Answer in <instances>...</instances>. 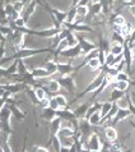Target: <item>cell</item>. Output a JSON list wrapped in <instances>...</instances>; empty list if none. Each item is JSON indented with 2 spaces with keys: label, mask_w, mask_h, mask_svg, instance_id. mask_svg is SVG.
Masks as SVG:
<instances>
[{
  "label": "cell",
  "mask_w": 135,
  "mask_h": 152,
  "mask_svg": "<svg viewBox=\"0 0 135 152\" xmlns=\"http://www.w3.org/2000/svg\"><path fill=\"white\" fill-rule=\"evenodd\" d=\"M55 99H56L57 104L60 105V109H65L66 107L68 101H66V97L64 95H57V96H55Z\"/></svg>",
  "instance_id": "cell-25"
},
{
  "label": "cell",
  "mask_w": 135,
  "mask_h": 152,
  "mask_svg": "<svg viewBox=\"0 0 135 152\" xmlns=\"http://www.w3.org/2000/svg\"><path fill=\"white\" fill-rule=\"evenodd\" d=\"M115 81H128L129 82V74L126 73L125 70L119 72V73L115 75Z\"/></svg>",
  "instance_id": "cell-26"
},
{
  "label": "cell",
  "mask_w": 135,
  "mask_h": 152,
  "mask_svg": "<svg viewBox=\"0 0 135 152\" xmlns=\"http://www.w3.org/2000/svg\"><path fill=\"white\" fill-rule=\"evenodd\" d=\"M130 99H131V101H133L134 105H135V95H131V97H130Z\"/></svg>",
  "instance_id": "cell-48"
},
{
  "label": "cell",
  "mask_w": 135,
  "mask_h": 152,
  "mask_svg": "<svg viewBox=\"0 0 135 152\" xmlns=\"http://www.w3.org/2000/svg\"><path fill=\"white\" fill-rule=\"evenodd\" d=\"M129 115H131V113H130L129 109L119 107V110H117V114L115 115V118L112 119V123H113V124H116L117 121H121V120L126 119V118H128Z\"/></svg>",
  "instance_id": "cell-4"
},
{
  "label": "cell",
  "mask_w": 135,
  "mask_h": 152,
  "mask_svg": "<svg viewBox=\"0 0 135 152\" xmlns=\"http://www.w3.org/2000/svg\"><path fill=\"white\" fill-rule=\"evenodd\" d=\"M129 12H130V14H131L133 17H135V4H133V5L129 7Z\"/></svg>",
  "instance_id": "cell-43"
},
{
  "label": "cell",
  "mask_w": 135,
  "mask_h": 152,
  "mask_svg": "<svg viewBox=\"0 0 135 152\" xmlns=\"http://www.w3.org/2000/svg\"><path fill=\"white\" fill-rule=\"evenodd\" d=\"M50 107L51 109H54V110H60V105L57 104V101H56V99H50Z\"/></svg>",
  "instance_id": "cell-36"
},
{
  "label": "cell",
  "mask_w": 135,
  "mask_h": 152,
  "mask_svg": "<svg viewBox=\"0 0 135 152\" xmlns=\"http://www.w3.org/2000/svg\"><path fill=\"white\" fill-rule=\"evenodd\" d=\"M126 23V19L124 15H116L115 18H113V24H116V26H124Z\"/></svg>",
  "instance_id": "cell-28"
},
{
  "label": "cell",
  "mask_w": 135,
  "mask_h": 152,
  "mask_svg": "<svg viewBox=\"0 0 135 152\" xmlns=\"http://www.w3.org/2000/svg\"><path fill=\"white\" fill-rule=\"evenodd\" d=\"M71 70H73V66L69 63H57V73H60V75H69Z\"/></svg>",
  "instance_id": "cell-6"
},
{
  "label": "cell",
  "mask_w": 135,
  "mask_h": 152,
  "mask_svg": "<svg viewBox=\"0 0 135 152\" xmlns=\"http://www.w3.org/2000/svg\"><path fill=\"white\" fill-rule=\"evenodd\" d=\"M89 123L93 125V126H96V125H99L101 123H102V115H101V111L99 110H97L96 113H93L92 115L88 118L87 119Z\"/></svg>",
  "instance_id": "cell-7"
},
{
  "label": "cell",
  "mask_w": 135,
  "mask_h": 152,
  "mask_svg": "<svg viewBox=\"0 0 135 152\" xmlns=\"http://www.w3.org/2000/svg\"><path fill=\"white\" fill-rule=\"evenodd\" d=\"M102 9H103V4H102V3H98V1H94L93 4H92L91 13L94 14V15H97V14H99L101 12H102Z\"/></svg>",
  "instance_id": "cell-20"
},
{
  "label": "cell",
  "mask_w": 135,
  "mask_h": 152,
  "mask_svg": "<svg viewBox=\"0 0 135 152\" xmlns=\"http://www.w3.org/2000/svg\"><path fill=\"white\" fill-rule=\"evenodd\" d=\"M4 104H5V99H4V97H0V110L4 107Z\"/></svg>",
  "instance_id": "cell-45"
},
{
  "label": "cell",
  "mask_w": 135,
  "mask_h": 152,
  "mask_svg": "<svg viewBox=\"0 0 135 152\" xmlns=\"http://www.w3.org/2000/svg\"><path fill=\"white\" fill-rule=\"evenodd\" d=\"M4 55V44L0 45V58H3Z\"/></svg>",
  "instance_id": "cell-46"
},
{
  "label": "cell",
  "mask_w": 135,
  "mask_h": 152,
  "mask_svg": "<svg viewBox=\"0 0 135 152\" xmlns=\"http://www.w3.org/2000/svg\"><path fill=\"white\" fill-rule=\"evenodd\" d=\"M61 129V118L56 115L54 118V119L51 120V124H50V130H51V136H56V134L59 133V130Z\"/></svg>",
  "instance_id": "cell-3"
},
{
  "label": "cell",
  "mask_w": 135,
  "mask_h": 152,
  "mask_svg": "<svg viewBox=\"0 0 135 152\" xmlns=\"http://www.w3.org/2000/svg\"><path fill=\"white\" fill-rule=\"evenodd\" d=\"M23 7H24V4L22 3V1H15L14 3V9L17 10V12H22V9H23Z\"/></svg>",
  "instance_id": "cell-39"
},
{
  "label": "cell",
  "mask_w": 135,
  "mask_h": 152,
  "mask_svg": "<svg viewBox=\"0 0 135 152\" xmlns=\"http://www.w3.org/2000/svg\"><path fill=\"white\" fill-rule=\"evenodd\" d=\"M124 96V94H122V91L120 90H117V88H113L112 92H111V95H110V99H111L112 102H116L119 99H121V97Z\"/></svg>",
  "instance_id": "cell-22"
},
{
  "label": "cell",
  "mask_w": 135,
  "mask_h": 152,
  "mask_svg": "<svg viewBox=\"0 0 135 152\" xmlns=\"http://www.w3.org/2000/svg\"><path fill=\"white\" fill-rule=\"evenodd\" d=\"M15 9H14V4H10V3H7L5 8H4V12H5V15L9 17L12 13H13Z\"/></svg>",
  "instance_id": "cell-32"
},
{
  "label": "cell",
  "mask_w": 135,
  "mask_h": 152,
  "mask_svg": "<svg viewBox=\"0 0 135 152\" xmlns=\"http://www.w3.org/2000/svg\"><path fill=\"white\" fill-rule=\"evenodd\" d=\"M59 134L60 136H65V137H74V129L69 128V126H64L59 130Z\"/></svg>",
  "instance_id": "cell-23"
},
{
  "label": "cell",
  "mask_w": 135,
  "mask_h": 152,
  "mask_svg": "<svg viewBox=\"0 0 135 152\" xmlns=\"http://www.w3.org/2000/svg\"><path fill=\"white\" fill-rule=\"evenodd\" d=\"M13 24L17 28H23L24 26H26V22H24L23 18H20V17H19V18H17L15 20H13Z\"/></svg>",
  "instance_id": "cell-33"
},
{
  "label": "cell",
  "mask_w": 135,
  "mask_h": 152,
  "mask_svg": "<svg viewBox=\"0 0 135 152\" xmlns=\"http://www.w3.org/2000/svg\"><path fill=\"white\" fill-rule=\"evenodd\" d=\"M10 110H8V109H1V119H3V121L5 123V121L9 119V116H10Z\"/></svg>",
  "instance_id": "cell-34"
},
{
  "label": "cell",
  "mask_w": 135,
  "mask_h": 152,
  "mask_svg": "<svg viewBox=\"0 0 135 152\" xmlns=\"http://www.w3.org/2000/svg\"><path fill=\"white\" fill-rule=\"evenodd\" d=\"M0 32L3 33V36L13 35V31H12V28H9V27H5V26H0Z\"/></svg>",
  "instance_id": "cell-35"
},
{
  "label": "cell",
  "mask_w": 135,
  "mask_h": 152,
  "mask_svg": "<svg viewBox=\"0 0 135 152\" xmlns=\"http://www.w3.org/2000/svg\"><path fill=\"white\" fill-rule=\"evenodd\" d=\"M81 3V0H73V5L75 7V5H78V4Z\"/></svg>",
  "instance_id": "cell-47"
},
{
  "label": "cell",
  "mask_w": 135,
  "mask_h": 152,
  "mask_svg": "<svg viewBox=\"0 0 135 152\" xmlns=\"http://www.w3.org/2000/svg\"><path fill=\"white\" fill-rule=\"evenodd\" d=\"M32 75L35 78H47L50 77V73L46 68H35L32 72Z\"/></svg>",
  "instance_id": "cell-9"
},
{
  "label": "cell",
  "mask_w": 135,
  "mask_h": 152,
  "mask_svg": "<svg viewBox=\"0 0 135 152\" xmlns=\"http://www.w3.org/2000/svg\"><path fill=\"white\" fill-rule=\"evenodd\" d=\"M32 150H33V151H42V152H46V151H47V148H45V147H40V146L33 147Z\"/></svg>",
  "instance_id": "cell-42"
},
{
  "label": "cell",
  "mask_w": 135,
  "mask_h": 152,
  "mask_svg": "<svg viewBox=\"0 0 135 152\" xmlns=\"http://www.w3.org/2000/svg\"><path fill=\"white\" fill-rule=\"evenodd\" d=\"M19 88H20L19 84H10V86H7V87H5V90L9 91V92H12V94H14V92L19 91Z\"/></svg>",
  "instance_id": "cell-37"
},
{
  "label": "cell",
  "mask_w": 135,
  "mask_h": 152,
  "mask_svg": "<svg viewBox=\"0 0 135 152\" xmlns=\"http://www.w3.org/2000/svg\"><path fill=\"white\" fill-rule=\"evenodd\" d=\"M89 1H91V0H81V3H79L78 5H87V7H88Z\"/></svg>",
  "instance_id": "cell-44"
},
{
  "label": "cell",
  "mask_w": 135,
  "mask_h": 152,
  "mask_svg": "<svg viewBox=\"0 0 135 152\" xmlns=\"http://www.w3.org/2000/svg\"><path fill=\"white\" fill-rule=\"evenodd\" d=\"M105 136L108 141H116L117 139V130L113 126H106L105 128Z\"/></svg>",
  "instance_id": "cell-8"
},
{
  "label": "cell",
  "mask_w": 135,
  "mask_h": 152,
  "mask_svg": "<svg viewBox=\"0 0 135 152\" xmlns=\"http://www.w3.org/2000/svg\"><path fill=\"white\" fill-rule=\"evenodd\" d=\"M13 113H14V115L18 118V119H23V118H24V115L18 110V109H13Z\"/></svg>",
  "instance_id": "cell-41"
},
{
  "label": "cell",
  "mask_w": 135,
  "mask_h": 152,
  "mask_svg": "<svg viewBox=\"0 0 135 152\" xmlns=\"http://www.w3.org/2000/svg\"><path fill=\"white\" fill-rule=\"evenodd\" d=\"M112 84H113V88H117V90H120L122 92H125L129 88V82L128 81H115Z\"/></svg>",
  "instance_id": "cell-16"
},
{
  "label": "cell",
  "mask_w": 135,
  "mask_h": 152,
  "mask_svg": "<svg viewBox=\"0 0 135 152\" xmlns=\"http://www.w3.org/2000/svg\"><path fill=\"white\" fill-rule=\"evenodd\" d=\"M66 40H68V44H69V48H73V46L75 45H78V37L74 35L71 31H69V33H68V36H66Z\"/></svg>",
  "instance_id": "cell-19"
},
{
  "label": "cell",
  "mask_w": 135,
  "mask_h": 152,
  "mask_svg": "<svg viewBox=\"0 0 135 152\" xmlns=\"http://www.w3.org/2000/svg\"><path fill=\"white\" fill-rule=\"evenodd\" d=\"M18 72V60H15L14 63H12V65L8 69H5V74H14Z\"/></svg>",
  "instance_id": "cell-27"
},
{
  "label": "cell",
  "mask_w": 135,
  "mask_h": 152,
  "mask_svg": "<svg viewBox=\"0 0 135 152\" xmlns=\"http://www.w3.org/2000/svg\"><path fill=\"white\" fill-rule=\"evenodd\" d=\"M24 69H26V66H24L23 61L19 59V60H18V73H19V74H24V73H26V72H24Z\"/></svg>",
  "instance_id": "cell-38"
},
{
  "label": "cell",
  "mask_w": 135,
  "mask_h": 152,
  "mask_svg": "<svg viewBox=\"0 0 135 152\" xmlns=\"http://www.w3.org/2000/svg\"><path fill=\"white\" fill-rule=\"evenodd\" d=\"M88 150L89 151H99L101 150V139L98 134H91L88 139Z\"/></svg>",
  "instance_id": "cell-1"
},
{
  "label": "cell",
  "mask_w": 135,
  "mask_h": 152,
  "mask_svg": "<svg viewBox=\"0 0 135 152\" xmlns=\"http://www.w3.org/2000/svg\"><path fill=\"white\" fill-rule=\"evenodd\" d=\"M46 69H47V72L50 73V75H52L55 73H57V63H55V61H49V63H46V66H45Z\"/></svg>",
  "instance_id": "cell-21"
},
{
  "label": "cell",
  "mask_w": 135,
  "mask_h": 152,
  "mask_svg": "<svg viewBox=\"0 0 135 152\" xmlns=\"http://www.w3.org/2000/svg\"><path fill=\"white\" fill-rule=\"evenodd\" d=\"M110 53H112L113 55H120L124 53V44H119V42H113L110 46Z\"/></svg>",
  "instance_id": "cell-10"
},
{
  "label": "cell",
  "mask_w": 135,
  "mask_h": 152,
  "mask_svg": "<svg viewBox=\"0 0 135 152\" xmlns=\"http://www.w3.org/2000/svg\"><path fill=\"white\" fill-rule=\"evenodd\" d=\"M115 56L112 53H107L106 54V60H105V65L106 66H113V63H115Z\"/></svg>",
  "instance_id": "cell-24"
},
{
  "label": "cell",
  "mask_w": 135,
  "mask_h": 152,
  "mask_svg": "<svg viewBox=\"0 0 135 152\" xmlns=\"http://www.w3.org/2000/svg\"><path fill=\"white\" fill-rule=\"evenodd\" d=\"M56 115H57V114H56V110H54V109H51L50 106L44 109V118H45V119H47V120H52Z\"/></svg>",
  "instance_id": "cell-17"
},
{
  "label": "cell",
  "mask_w": 135,
  "mask_h": 152,
  "mask_svg": "<svg viewBox=\"0 0 135 152\" xmlns=\"http://www.w3.org/2000/svg\"><path fill=\"white\" fill-rule=\"evenodd\" d=\"M112 106H113L112 101H106V102H103L102 105H101L99 111H101V115H102V118H105L107 115V114L110 113V110L112 109Z\"/></svg>",
  "instance_id": "cell-13"
},
{
  "label": "cell",
  "mask_w": 135,
  "mask_h": 152,
  "mask_svg": "<svg viewBox=\"0 0 135 152\" xmlns=\"http://www.w3.org/2000/svg\"><path fill=\"white\" fill-rule=\"evenodd\" d=\"M77 12L79 15L87 17L88 15V7L87 5H77Z\"/></svg>",
  "instance_id": "cell-29"
},
{
  "label": "cell",
  "mask_w": 135,
  "mask_h": 152,
  "mask_svg": "<svg viewBox=\"0 0 135 152\" xmlns=\"http://www.w3.org/2000/svg\"><path fill=\"white\" fill-rule=\"evenodd\" d=\"M88 107H89V105H88V104H83V105H81V106H79L77 110L74 111L75 116H77L78 119H83V118H86V114H87Z\"/></svg>",
  "instance_id": "cell-11"
},
{
  "label": "cell",
  "mask_w": 135,
  "mask_h": 152,
  "mask_svg": "<svg viewBox=\"0 0 135 152\" xmlns=\"http://www.w3.org/2000/svg\"><path fill=\"white\" fill-rule=\"evenodd\" d=\"M42 51V50H22V51H19V53H17L15 54V58H26V56H32V55H36V54H40Z\"/></svg>",
  "instance_id": "cell-12"
},
{
  "label": "cell",
  "mask_w": 135,
  "mask_h": 152,
  "mask_svg": "<svg viewBox=\"0 0 135 152\" xmlns=\"http://www.w3.org/2000/svg\"><path fill=\"white\" fill-rule=\"evenodd\" d=\"M87 64H88V66L92 69V70H97V69H99L101 68V61H99V59L98 58H92V59H89V60L87 61Z\"/></svg>",
  "instance_id": "cell-15"
},
{
  "label": "cell",
  "mask_w": 135,
  "mask_h": 152,
  "mask_svg": "<svg viewBox=\"0 0 135 152\" xmlns=\"http://www.w3.org/2000/svg\"><path fill=\"white\" fill-rule=\"evenodd\" d=\"M78 15V12H77V7L71 8V9L66 13V22L65 23H74L75 18H77Z\"/></svg>",
  "instance_id": "cell-14"
},
{
  "label": "cell",
  "mask_w": 135,
  "mask_h": 152,
  "mask_svg": "<svg viewBox=\"0 0 135 152\" xmlns=\"http://www.w3.org/2000/svg\"><path fill=\"white\" fill-rule=\"evenodd\" d=\"M40 102H41V106L44 107V109H45V107H49V106H50V100L47 99V97H45V99H42V100L40 101Z\"/></svg>",
  "instance_id": "cell-40"
},
{
  "label": "cell",
  "mask_w": 135,
  "mask_h": 152,
  "mask_svg": "<svg viewBox=\"0 0 135 152\" xmlns=\"http://www.w3.org/2000/svg\"><path fill=\"white\" fill-rule=\"evenodd\" d=\"M78 40H79V45H81V48H82V55L83 54L84 55H87L89 51H92L93 49H96V45L92 44V42L84 40V39H81V37H79Z\"/></svg>",
  "instance_id": "cell-5"
},
{
  "label": "cell",
  "mask_w": 135,
  "mask_h": 152,
  "mask_svg": "<svg viewBox=\"0 0 135 152\" xmlns=\"http://www.w3.org/2000/svg\"><path fill=\"white\" fill-rule=\"evenodd\" d=\"M35 92H36L37 99H38L40 101H41L42 99H45V97H46V92H45V90H44L42 87H37L36 90H35Z\"/></svg>",
  "instance_id": "cell-31"
},
{
  "label": "cell",
  "mask_w": 135,
  "mask_h": 152,
  "mask_svg": "<svg viewBox=\"0 0 135 152\" xmlns=\"http://www.w3.org/2000/svg\"><path fill=\"white\" fill-rule=\"evenodd\" d=\"M47 87H49L50 92H57L59 90H60L61 84H60V82H59L57 79H52V81H50L47 83Z\"/></svg>",
  "instance_id": "cell-18"
},
{
  "label": "cell",
  "mask_w": 135,
  "mask_h": 152,
  "mask_svg": "<svg viewBox=\"0 0 135 152\" xmlns=\"http://www.w3.org/2000/svg\"><path fill=\"white\" fill-rule=\"evenodd\" d=\"M59 82H60V84L64 88H66L68 91L73 92L75 90V84H74V81L71 79V77H69V75H61V78L59 79Z\"/></svg>",
  "instance_id": "cell-2"
},
{
  "label": "cell",
  "mask_w": 135,
  "mask_h": 152,
  "mask_svg": "<svg viewBox=\"0 0 135 152\" xmlns=\"http://www.w3.org/2000/svg\"><path fill=\"white\" fill-rule=\"evenodd\" d=\"M52 143H54V150L55 151H60V148H61V139L59 138L57 136H54L52 137Z\"/></svg>",
  "instance_id": "cell-30"
}]
</instances>
